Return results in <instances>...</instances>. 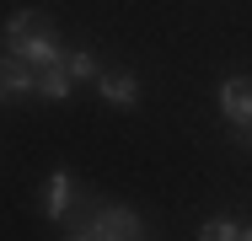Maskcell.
I'll use <instances>...</instances> for the list:
<instances>
[{"label":"cell","instance_id":"cell-1","mask_svg":"<svg viewBox=\"0 0 252 241\" xmlns=\"http://www.w3.org/2000/svg\"><path fill=\"white\" fill-rule=\"evenodd\" d=\"M70 236H81V241H134V236H145V231H140V214H134V209L102 204L86 220H81V214L70 220Z\"/></svg>","mask_w":252,"mask_h":241},{"label":"cell","instance_id":"cell-2","mask_svg":"<svg viewBox=\"0 0 252 241\" xmlns=\"http://www.w3.org/2000/svg\"><path fill=\"white\" fill-rule=\"evenodd\" d=\"M5 48H11L16 59H27L32 70H43V64H59V54H64V48H59V38H54L43 22H38V27H27L22 38H11Z\"/></svg>","mask_w":252,"mask_h":241},{"label":"cell","instance_id":"cell-3","mask_svg":"<svg viewBox=\"0 0 252 241\" xmlns=\"http://www.w3.org/2000/svg\"><path fill=\"white\" fill-rule=\"evenodd\" d=\"M27 91H38V70L5 48V54H0V102H11V96H27Z\"/></svg>","mask_w":252,"mask_h":241},{"label":"cell","instance_id":"cell-4","mask_svg":"<svg viewBox=\"0 0 252 241\" xmlns=\"http://www.w3.org/2000/svg\"><path fill=\"white\" fill-rule=\"evenodd\" d=\"M220 113L236 123V129H252V81L247 75H231L220 86Z\"/></svg>","mask_w":252,"mask_h":241},{"label":"cell","instance_id":"cell-5","mask_svg":"<svg viewBox=\"0 0 252 241\" xmlns=\"http://www.w3.org/2000/svg\"><path fill=\"white\" fill-rule=\"evenodd\" d=\"M70 204H75V177L59 166V172H49V188H43V214L49 220H70Z\"/></svg>","mask_w":252,"mask_h":241},{"label":"cell","instance_id":"cell-6","mask_svg":"<svg viewBox=\"0 0 252 241\" xmlns=\"http://www.w3.org/2000/svg\"><path fill=\"white\" fill-rule=\"evenodd\" d=\"M97 86H102V102H107V107H124V113H129V107L140 102V81L124 75V70H102Z\"/></svg>","mask_w":252,"mask_h":241},{"label":"cell","instance_id":"cell-7","mask_svg":"<svg viewBox=\"0 0 252 241\" xmlns=\"http://www.w3.org/2000/svg\"><path fill=\"white\" fill-rule=\"evenodd\" d=\"M70 86H75V75H70L64 64H43V70H38V91L49 96V102H64Z\"/></svg>","mask_w":252,"mask_h":241},{"label":"cell","instance_id":"cell-8","mask_svg":"<svg viewBox=\"0 0 252 241\" xmlns=\"http://www.w3.org/2000/svg\"><path fill=\"white\" fill-rule=\"evenodd\" d=\"M59 64H64L75 81H86V75H102V70H97V59H92L86 48H70V54H59Z\"/></svg>","mask_w":252,"mask_h":241},{"label":"cell","instance_id":"cell-9","mask_svg":"<svg viewBox=\"0 0 252 241\" xmlns=\"http://www.w3.org/2000/svg\"><path fill=\"white\" fill-rule=\"evenodd\" d=\"M199 236H204V241H231V236H242V225H236V220H225V214H220V220H209V225H204Z\"/></svg>","mask_w":252,"mask_h":241},{"label":"cell","instance_id":"cell-10","mask_svg":"<svg viewBox=\"0 0 252 241\" xmlns=\"http://www.w3.org/2000/svg\"><path fill=\"white\" fill-rule=\"evenodd\" d=\"M247 145H252V129H247Z\"/></svg>","mask_w":252,"mask_h":241}]
</instances>
